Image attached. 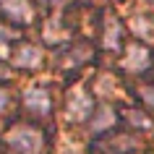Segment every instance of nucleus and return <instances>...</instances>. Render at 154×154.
<instances>
[{
	"instance_id": "obj_1",
	"label": "nucleus",
	"mask_w": 154,
	"mask_h": 154,
	"mask_svg": "<svg viewBox=\"0 0 154 154\" xmlns=\"http://www.w3.org/2000/svg\"><path fill=\"white\" fill-rule=\"evenodd\" d=\"M8 144L13 146L18 154H39L42 152L39 131L29 128V125H18V128L8 131Z\"/></svg>"
},
{
	"instance_id": "obj_2",
	"label": "nucleus",
	"mask_w": 154,
	"mask_h": 154,
	"mask_svg": "<svg viewBox=\"0 0 154 154\" xmlns=\"http://www.w3.org/2000/svg\"><path fill=\"white\" fill-rule=\"evenodd\" d=\"M149 65H152V52H149V47H146V45H141V42L128 45L125 55H123V68L141 73V71H146Z\"/></svg>"
},
{
	"instance_id": "obj_3",
	"label": "nucleus",
	"mask_w": 154,
	"mask_h": 154,
	"mask_svg": "<svg viewBox=\"0 0 154 154\" xmlns=\"http://www.w3.org/2000/svg\"><path fill=\"white\" fill-rule=\"evenodd\" d=\"M24 102H26V107H29L32 112H37V115H47V112H50V94L42 89V86L26 89Z\"/></svg>"
},
{
	"instance_id": "obj_4",
	"label": "nucleus",
	"mask_w": 154,
	"mask_h": 154,
	"mask_svg": "<svg viewBox=\"0 0 154 154\" xmlns=\"http://www.w3.org/2000/svg\"><path fill=\"white\" fill-rule=\"evenodd\" d=\"M89 112H91V99L81 89H76L71 94V99H68V115H71L73 120H84Z\"/></svg>"
},
{
	"instance_id": "obj_5",
	"label": "nucleus",
	"mask_w": 154,
	"mask_h": 154,
	"mask_svg": "<svg viewBox=\"0 0 154 154\" xmlns=\"http://www.w3.org/2000/svg\"><path fill=\"white\" fill-rule=\"evenodd\" d=\"M3 11L13 21H32L34 18V8L29 0H3Z\"/></svg>"
},
{
	"instance_id": "obj_6",
	"label": "nucleus",
	"mask_w": 154,
	"mask_h": 154,
	"mask_svg": "<svg viewBox=\"0 0 154 154\" xmlns=\"http://www.w3.org/2000/svg\"><path fill=\"white\" fill-rule=\"evenodd\" d=\"M39 63H42V52L34 45H24L16 52V65H21V68H37Z\"/></svg>"
},
{
	"instance_id": "obj_7",
	"label": "nucleus",
	"mask_w": 154,
	"mask_h": 154,
	"mask_svg": "<svg viewBox=\"0 0 154 154\" xmlns=\"http://www.w3.org/2000/svg\"><path fill=\"white\" fill-rule=\"evenodd\" d=\"M105 47H120V24L115 21V18H110L107 21V29H105Z\"/></svg>"
},
{
	"instance_id": "obj_8",
	"label": "nucleus",
	"mask_w": 154,
	"mask_h": 154,
	"mask_svg": "<svg viewBox=\"0 0 154 154\" xmlns=\"http://www.w3.org/2000/svg\"><path fill=\"white\" fill-rule=\"evenodd\" d=\"M112 110H110V107H99V115H97V120L91 123V125H94V131H102V128H107V125H110V123H112Z\"/></svg>"
},
{
	"instance_id": "obj_9",
	"label": "nucleus",
	"mask_w": 154,
	"mask_h": 154,
	"mask_svg": "<svg viewBox=\"0 0 154 154\" xmlns=\"http://www.w3.org/2000/svg\"><path fill=\"white\" fill-rule=\"evenodd\" d=\"M138 94H141V99H144L146 105L154 110V86H141V89H138Z\"/></svg>"
},
{
	"instance_id": "obj_10",
	"label": "nucleus",
	"mask_w": 154,
	"mask_h": 154,
	"mask_svg": "<svg viewBox=\"0 0 154 154\" xmlns=\"http://www.w3.org/2000/svg\"><path fill=\"white\" fill-rule=\"evenodd\" d=\"M5 102H8V97H5V91L0 89V110H3V107H5Z\"/></svg>"
},
{
	"instance_id": "obj_11",
	"label": "nucleus",
	"mask_w": 154,
	"mask_h": 154,
	"mask_svg": "<svg viewBox=\"0 0 154 154\" xmlns=\"http://www.w3.org/2000/svg\"><path fill=\"white\" fill-rule=\"evenodd\" d=\"M45 3H50V5H57V3H63V0H45Z\"/></svg>"
}]
</instances>
